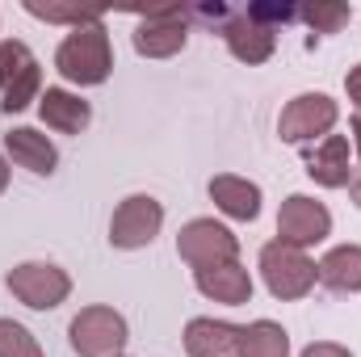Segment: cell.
<instances>
[{
	"instance_id": "6da1fadb",
	"label": "cell",
	"mask_w": 361,
	"mask_h": 357,
	"mask_svg": "<svg viewBox=\"0 0 361 357\" xmlns=\"http://www.w3.org/2000/svg\"><path fill=\"white\" fill-rule=\"evenodd\" d=\"M55 68H59V76H63L68 85H80V89L105 85L109 72H114V47H109L105 21L72 30V34L59 42V51H55Z\"/></svg>"
},
{
	"instance_id": "7a4b0ae2",
	"label": "cell",
	"mask_w": 361,
	"mask_h": 357,
	"mask_svg": "<svg viewBox=\"0 0 361 357\" xmlns=\"http://www.w3.org/2000/svg\"><path fill=\"white\" fill-rule=\"evenodd\" d=\"M261 277L269 286L273 298L281 303H294V298H307L319 282V265L302 253V248H290L281 240H269L261 248Z\"/></svg>"
},
{
	"instance_id": "3957f363",
	"label": "cell",
	"mask_w": 361,
	"mask_h": 357,
	"mask_svg": "<svg viewBox=\"0 0 361 357\" xmlns=\"http://www.w3.org/2000/svg\"><path fill=\"white\" fill-rule=\"evenodd\" d=\"M4 286H8V294H13L17 303H25L30 311H55V307L68 303V294H72L68 269L51 265V261H21V265H13L8 277H4Z\"/></svg>"
},
{
	"instance_id": "277c9868",
	"label": "cell",
	"mask_w": 361,
	"mask_h": 357,
	"mask_svg": "<svg viewBox=\"0 0 361 357\" xmlns=\"http://www.w3.org/2000/svg\"><path fill=\"white\" fill-rule=\"evenodd\" d=\"M68 341L80 357H122L130 328H126L122 311H114V307H85L68 324Z\"/></svg>"
},
{
	"instance_id": "5b68a950",
	"label": "cell",
	"mask_w": 361,
	"mask_h": 357,
	"mask_svg": "<svg viewBox=\"0 0 361 357\" xmlns=\"http://www.w3.org/2000/svg\"><path fill=\"white\" fill-rule=\"evenodd\" d=\"M177 257L193 269L231 265L240 261V236L214 219H189L177 236Z\"/></svg>"
},
{
	"instance_id": "8992f818",
	"label": "cell",
	"mask_w": 361,
	"mask_h": 357,
	"mask_svg": "<svg viewBox=\"0 0 361 357\" xmlns=\"http://www.w3.org/2000/svg\"><path fill=\"white\" fill-rule=\"evenodd\" d=\"M341 122V105L328 97V92H298L281 118H277V135L281 143H311V139H328L332 126Z\"/></svg>"
},
{
	"instance_id": "52a82bcc",
	"label": "cell",
	"mask_w": 361,
	"mask_h": 357,
	"mask_svg": "<svg viewBox=\"0 0 361 357\" xmlns=\"http://www.w3.org/2000/svg\"><path fill=\"white\" fill-rule=\"evenodd\" d=\"M164 227V206L160 198L152 193H130L118 202L114 219H109V244L122 248V253H135V248H147Z\"/></svg>"
},
{
	"instance_id": "ba28073f",
	"label": "cell",
	"mask_w": 361,
	"mask_h": 357,
	"mask_svg": "<svg viewBox=\"0 0 361 357\" xmlns=\"http://www.w3.org/2000/svg\"><path fill=\"white\" fill-rule=\"evenodd\" d=\"M332 236V210L307 193H290L277 210V240L290 248H315Z\"/></svg>"
},
{
	"instance_id": "9c48e42d",
	"label": "cell",
	"mask_w": 361,
	"mask_h": 357,
	"mask_svg": "<svg viewBox=\"0 0 361 357\" xmlns=\"http://www.w3.org/2000/svg\"><path fill=\"white\" fill-rule=\"evenodd\" d=\"M135 51L143 59H173L185 51L189 42V17L180 8H156V13H143L135 34H130Z\"/></svg>"
},
{
	"instance_id": "30bf717a",
	"label": "cell",
	"mask_w": 361,
	"mask_h": 357,
	"mask_svg": "<svg viewBox=\"0 0 361 357\" xmlns=\"http://www.w3.org/2000/svg\"><path fill=\"white\" fill-rule=\"evenodd\" d=\"M223 38H227V51H231L240 63H248V68L273 59V51H277V30L261 25V21L248 17V13L227 17V21H223Z\"/></svg>"
},
{
	"instance_id": "8fae6325",
	"label": "cell",
	"mask_w": 361,
	"mask_h": 357,
	"mask_svg": "<svg viewBox=\"0 0 361 357\" xmlns=\"http://www.w3.org/2000/svg\"><path fill=\"white\" fill-rule=\"evenodd\" d=\"M353 152H349V139L345 135H328L319 139L311 152H307V177L324 189H345L353 185V169H349Z\"/></svg>"
},
{
	"instance_id": "7c38bea8",
	"label": "cell",
	"mask_w": 361,
	"mask_h": 357,
	"mask_svg": "<svg viewBox=\"0 0 361 357\" xmlns=\"http://www.w3.org/2000/svg\"><path fill=\"white\" fill-rule=\"evenodd\" d=\"M4 152H8V160L17 169H30L34 177H51L59 169V147L34 126H13L4 135Z\"/></svg>"
},
{
	"instance_id": "4fadbf2b",
	"label": "cell",
	"mask_w": 361,
	"mask_h": 357,
	"mask_svg": "<svg viewBox=\"0 0 361 357\" xmlns=\"http://www.w3.org/2000/svg\"><path fill=\"white\" fill-rule=\"evenodd\" d=\"M193 286H197L206 298L223 303V307H244V303H252V273L240 265V261L193 269Z\"/></svg>"
},
{
	"instance_id": "5bb4252c",
	"label": "cell",
	"mask_w": 361,
	"mask_h": 357,
	"mask_svg": "<svg viewBox=\"0 0 361 357\" xmlns=\"http://www.w3.org/2000/svg\"><path fill=\"white\" fill-rule=\"evenodd\" d=\"M185 353L189 357H235L240 353V328L214 315H197L185 324Z\"/></svg>"
},
{
	"instance_id": "9a60e30c",
	"label": "cell",
	"mask_w": 361,
	"mask_h": 357,
	"mask_svg": "<svg viewBox=\"0 0 361 357\" xmlns=\"http://www.w3.org/2000/svg\"><path fill=\"white\" fill-rule=\"evenodd\" d=\"M210 202L235 219V223H252L261 214V185L248 177H235V173H219L210 177Z\"/></svg>"
},
{
	"instance_id": "2e32d148",
	"label": "cell",
	"mask_w": 361,
	"mask_h": 357,
	"mask_svg": "<svg viewBox=\"0 0 361 357\" xmlns=\"http://www.w3.org/2000/svg\"><path fill=\"white\" fill-rule=\"evenodd\" d=\"M38 118H42L51 131H59V135H80L92 122V105L80 92L42 89V97H38Z\"/></svg>"
},
{
	"instance_id": "e0dca14e",
	"label": "cell",
	"mask_w": 361,
	"mask_h": 357,
	"mask_svg": "<svg viewBox=\"0 0 361 357\" xmlns=\"http://www.w3.org/2000/svg\"><path fill=\"white\" fill-rule=\"evenodd\" d=\"M319 282L336 294H357L361 290V244H336L319 261Z\"/></svg>"
},
{
	"instance_id": "ac0fdd59",
	"label": "cell",
	"mask_w": 361,
	"mask_h": 357,
	"mask_svg": "<svg viewBox=\"0 0 361 357\" xmlns=\"http://www.w3.org/2000/svg\"><path fill=\"white\" fill-rule=\"evenodd\" d=\"M240 357H290V337L273 320H252L240 328Z\"/></svg>"
},
{
	"instance_id": "d6986e66",
	"label": "cell",
	"mask_w": 361,
	"mask_h": 357,
	"mask_svg": "<svg viewBox=\"0 0 361 357\" xmlns=\"http://www.w3.org/2000/svg\"><path fill=\"white\" fill-rule=\"evenodd\" d=\"M298 17H302L315 34H341V30L349 25L353 8H349L345 0H311V4L298 8Z\"/></svg>"
},
{
	"instance_id": "ffe728a7",
	"label": "cell",
	"mask_w": 361,
	"mask_h": 357,
	"mask_svg": "<svg viewBox=\"0 0 361 357\" xmlns=\"http://www.w3.org/2000/svg\"><path fill=\"white\" fill-rule=\"evenodd\" d=\"M25 13L38 17V21H55V25H97L101 21V8H76V4H42V0H25Z\"/></svg>"
},
{
	"instance_id": "44dd1931",
	"label": "cell",
	"mask_w": 361,
	"mask_h": 357,
	"mask_svg": "<svg viewBox=\"0 0 361 357\" xmlns=\"http://www.w3.org/2000/svg\"><path fill=\"white\" fill-rule=\"evenodd\" d=\"M42 97V68L34 63L30 72H21L8 89H4V101H0V109L4 114H21V109H30L34 101Z\"/></svg>"
},
{
	"instance_id": "7402d4cb",
	"label": "cell",
	"mask_w": 361,
	"mask_h": 357,
	"mask_svg": "<svg viewBox=\"0 0 361 357\" xmlns=\"http://www.w3.org/2000/svg\"><path fill=\"white\" fill-rule=\"evenodd\" d=\"M0 357H47V353H42L38 337H34L25 324L0 320Z\"/></svg>"
},
{
	"instance_id": "603a6c76",
	"label": "cell",
	"mask_w": 361,
	"mask_h": 357,
	"mask_svg": "<svg viewBox=\"0 0 361 357\" xmlns=\"http://www.w3.org/2000/svg\"><path fill=\"white\" fill-rule=\"evenodd\" d=\"M38 59H34V51L21 42V38H8V42H0V92L8 89L21 72H30Z\"/></svg>"
},
{
	"instance_id": "cb8c5ba5",
	"label": "cell",
	"mask_w": 361,
	"mask_h": 357,
	"mask_svg": "<svg viewBox=\"0 0 361 357\" xmlns=\"http://www.w3.org/2000/svg\"><path fill=\"white\" fill-rule=\"evenodd\" d=\"M248 17H257L261 25H269V30H277V25H286V21H294L298 17V8L294 4H248L244 8Z\"/></svg>"
},
{
	"instance_id": "d4e9b609",
	"label": "cell",
	"mask_w": 361,
	"mask_h": 357,
	"mask_svg": "<svg viewBox=\"0 0 361 357\" xmlns=\"http://www.w3.org/2000/svg\"><path fill=\"white\" fill-rule=\"evenodd\" d=\"M298 357H353V353L345 345H336V341H311Z\"/></svg>"
},
{
	"instance_id": "484cf974",
	"label": "cell",
	"mask_w": 361,
	"mask_h": 357,
	"mask_svg": "<svg viewBox=\"0 0 361 357\" xmlns=\"http://www.w3.org/2000/svg\"><path fill=\"white\" fill-rule=\"evenodd\" d=\"M345 92H349V101L357 105V114H361V63L357 68H349V76H345Z\"/></svg>"
},
{
	"instance_id": "4316f807",
	"label": "cell",
	"mask_w": 361,
	"mask_h": 357,
	"mask_svg": "<svg viewBox=\"0 0 361 357\" xmlns=\"http://www.w3.org/2000/svg\"><path fill=\"white\" fill-rule=\"evenodd\" d=\"M349 131H353V152H357V160H361V114L349 122Z\"/></svg>"
},
{
	"instance_id": "83f0119b",
	"label": "cell",
	"mask_w": 361,
	"mask_h": 357,
	"mask_svg": "<svg viewBox=\"0 0 361 357\" xmlns=\"http://www.w3.org/2000/svg\"><path fill=\"white\" fill-rule=\"evenodd\" d=\"M8 189V160H4V152H0V193Z\"/></svg>"
},
{
	"instance_id": "f1b7e54d",
	"label": "cell",
	"mask_w": 361,
	"mask_h": 357,
	"mask_svg": "<svg viewBox=\"0 0 361 357\" xmlns=\"http://www.w3.org/2000/svg\"><path fill=\"white\" fill-rule=\"evenodd\" d=\"M349 193H353V202H357V210H361V177L349 185Z\"/></svg>"
},
{
	"instance_id": "f546056e",
	"label": "cell",
	"mask_w": 361,
	"mask_h": 357,
	"mask_svg": "<svg viewBox=\"0 0 361 357\" xmlns=\"http://www.w3.org/2000/svg\"><path fill=\"white\" fill-rule=\"evenodd\" d=\"M122 357H126V353H122Z\"/></svg>"
}]
</instances>
